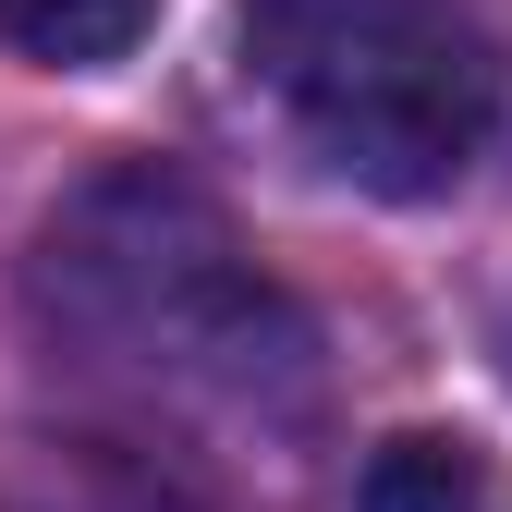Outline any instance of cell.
Instances as JSON below:
<instances>
[{
    "label": "cell",
    "mask_w": 512,
    "mask_h": 512,
    "mask_svg": "<svg viewBox=\"0 0 512 512\" xmlns=\"http://www.w3.org/2000/svg\"><path fill=\"white\" fill-rule=\"evenodd\" d=\"M37 317L86 378L171 415H293L317 391L305 305L244 256V232L183 171H98L37 244Z\"/></svg>",
    "instance_id": "cell-1"
},
{
    "label": "cell",
    "mask_w": 512,
    "mask_h": 512,
    "mask_svg": "<svg viewBox=\"0 0 512 512\" xmlns=\"http://www.w3.org/2000/svg\"><path fill=\"white\" fill-rule=\"evenodd\" d=\"M244 74L366 196H452L500 135V49L452 0H244Z\"/></svg>",
    "instance_id": "cell-2"
},
{
    "label": "cell",
    "mask_w": 512,
    "mask_h": 512,
    "mask_svg": "<svg viewBox=\"0 0 512 512\" xmlns=\"http://www.w3.org/2000/svg\"><path fill=\"white\" fill-rule=\"evenodd\" d=\"M0 512H196V500L98 439H25V452H0Z\"/></svg>",
    "instance_id": "cell-3"
},
{
    "label": "cell",
    "mask_w": 512,
    "mask_h": 512,
    "mask_svg": "<svg viewBox=\"0 0 512 512\" xmlns=\"http://www.w3.org/2000/svg\"><path fill=\"white\" fill-rule=\"evenodd\" d=\"M354 512H512L500 500V464L476 452V439H391V452L366 464V488H354Z\"/></svg>",
    "instance_id": "cell-4"
},
{
    "label": "cell",
    "mask_w": 512,
    "mask_h": 512,
    "mask_svg": "<svg viewBox=\"0 0 512 512\" xmlns=\"http://www.w3.org/2000/svg\"><path fill=\"white\" fill-rule=\"evenodd\" d=\"M147 25H159V0H0V49L61 61V74H98V61H122Z\"/></svg>",
    "instance_id": "cell-5"
}]
</instances>
